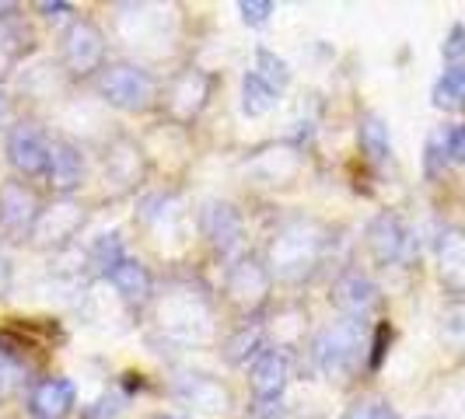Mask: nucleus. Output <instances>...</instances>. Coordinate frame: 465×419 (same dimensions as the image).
Listing matches in <instances>:
<instances>
[{
  "instance_id": "nucleus-1",
  "label": "nucleus",
  "mask_w": 465,
  "mask_h": 419,
  "mask_svg": "<svg viewBox=\"0 0 465 419\" xmlns=\"http://www.w3.org/2000/svg\"><path fill=\"white\" fill-rule=\"evenodd\" d=\"M329 252V231L319 220H308V217H294L287 220L273 241H270V277L283 279V283H302L308 279Z\"/></svg>"
},
{
  "instance_id": "nucleus-2",
  "label": "nucleus",
  "mask_w": 465,
  "mask_h": 419,
  "mask_svg": "<svg viewBox=\"0 0 465 419\" xmlns=\"http://www.w3.org/2000/svg\"><path fill=\"white\" fill-rule=\"evenodd\" d=\"M364 353H368V339H364L361 322H353V318H340V322L326 326L312 343L315 367L326 377H350L361 367Z\"/></svg>"
},
{
  "instance_id": "nucleus-3",
  "label": "nucleus",
  "mask_w": 465,
  "mask_h": 419,
  "mask_svg": "<svg viewBox=\"0 0 465 419\" xmlns=\"http://www.w3.org/2000/svg\"><path fill=\"white\" fill-rule=\"evenodd\" d=\"M94 84L98 94L119 112H147L158 98V77L137 63H109Z\"/></svg>"
},
{
  "instance_id": "nucleus-4",
  "label": "nucleus",
  "mask_w": 465,
  "mask_h": 419,
  "mask_svg": "<svg viewBox=\"0 0 465 419\" xmlns=\"http://www.w3.org/2000/svg\"><path fill=\"white\" fill-rule=\"evenodd\" d=\"M60 67L70 77H98L105 70V32L92 18H74L60 35Z\"/></svg>"
},
{
  "instance_id": "nucleus-5",
  "label": "nucleus",
  "mask_w": 465,
  "mask_h": 419,
  "mask_svg": "<svg viewBox=\"0 0 465 419\" xmlns=\"http://www.w3.org/2000/svg\"><path fill=\"white\" fill-rule=\"evenodd\" d=\"M49 147L53 140L43 133L39 122L32 119H18L7 126V137H4V154L7 164L22 175V179H43L49 168Z\"/></svg>"
},
{
  "instance_id": "nucleus-6",
  "label": "nucleus",
  "mask_w": 465,
  "mask_h": 419,
  "mask_svg": "<svg viewBox=\"0 0 465 419\" xmlns=\"http://www.w3.org/2000/svg\"><path fill=\"white\" fill-rule=\"evenodd\" d=\"M273 277L266 269V262L256 256H238L224 273V297L242 311V315H256L262 304L270 301Z\"/></svg>"
},
{
  "instance_id": "nucleus-7",
  "label": "nucleus",
  "mask_w": 465,
  "mask_h": 419,
  "mask_svg": "<svg viewBox=\"0 0 465 419\" xmlns=\"http://www.w3.org/2000/svg\"><path fill=\"white\" fill-rule=\"evenodd\" d=\"M210 92H213V77L207 70H179L164 88V112L172 122H193L207 109Z\"/></svg>"
},
{
  "instance_id": "nucleus-8",
  "label": "nucleus",
  "mask_w": 465,
  "mask_h": 419,
  "mask_svg": "<svg viewBox=\"0 0 465 419\" xmlns=\"http://www.w3.org/2000/svg\"><path fill=\"white\" fill-rule=\"evenodd\" d=\"M158 326L183 343H200L210 332V315L207 307L193 297V290H175L158 307Z\"/></svg>"
},
{
  "instance_id": "nucleus-9",
  "label": "nucleus",
  "mask_w": 465,
  "mask_h": 419,
  "mask_svg": "<svg viewBox=\"0 0 465 419\" xmlns=\"http://www.w3.org/2000/svg\"><path fill=\"white\" fill-rule=\"evenodd\" d=\"M84 220H88L84 207H77L74 200H56L53 207H43V213H39V220H35V228H32L28 238L39 248L60 252V248H67L70 241L81 234Z\"/></svg>"
},
{
  "instance_id": "nucleus-10",
  "label": "nucleus",
  "mask_w": 465,
  "mask_h": 419,
  "mask_svg": "<svg viewBox=\"0 0 465 419\" xmlns=\"http://www.w3.org/2000/svg\"><path fill=\"white\" fill-rule=\"evenodd\" d=\"M329 304L343 315V318H353V322H364L368 315H374L381 307V290L371 277L357 273V269H347L340 273L332 290H329Z\"/></svg>"
},
{
  "instance_id": "nucleus-11",
  "label": "nucleus",
  "mask_w": 465,
  "mask_h": 419,
  "mask_svg": "<svg viewBox=\"0 0 465 419\" xmlns=\"http://www.w3.org/2000/svg\"><path fill=\"white\" fill-rule=\"evenodd\" d=\"M200 231L221 256H234L245 241V217L228 200H210L200 210Z\"/></svg>"
},
{
  "instance_id": "nucleus-12",
  "label": "nucleus",
  "mask_w": 465,
  "mask_h": 419,
  "mask_svg": "<svg viewBox=\"0 0 465 419\" xmlns=\"http://www.w3.org/2000/svg\"><path fill=\"white\" fill-rule=\"evenodd\" d=\"M102 168H105V182L116 189V192H134L147 179V158H143L137 140L130 137L109 140Z\"/></svg>"
},
{
  "instance_id": "nucleus-13",
  "label": "nucleus",
  "mask_w": 465,
  "mask_h": 419,
  "mask_svg": "<svg viewBox=\"0 0 465 419\" xmlns=\"http://www.w3.org/2000/svg\"><path fill=\"white\" fill-rule=\"evenodd\" d=\"M364 245L378 266H396L406 258V245H410V231L402 224V217L392 213V210H381L368 224L364 231Z\"/></svg>"
},
{
  "instance_id": "nucleus-14",
  "label": "nucleus",
  "mask_w": 465,
  "mask_h": 419,
  "mask_svg": "<svg viewBox=\"0 0 465 419\" xmlns=\"http://www.w3.org/2000/svg\"><path fill=\"white\" fill-rule=\"evenodd\" d=\"M39 196L32 192L28 182L22 179H11V182H4L0 186V228L7 234H32L35 228V220H39Z\"/></svg>"
},
{
  "instance_id": "nucleus-15",
  "label": "nucleus",
  "mask_w": 465,
  "mask_h": 419,
  "mask_svg": "<svg viewBox=\"0 0 465 419\" xmlns=\"http://www.w3.org/2000/svg\"><path fill=\"white\" fill-rule=\"evenodd\" d=\"M46 182L60 200H70L77 189L84 186V154H81V147H77L74 140H67V137L53 140V147H49Z\"/></svg>"
},
{
  "instance_id": "nucleus-16",
  "label": "nucleus",
  "mask_w": 465,
  "mask_h": 419,
  "mask_svg": "<svg viewBox=\"0 0 465 419\" xmlns=\"http://www.w3.org/2000/svg\"><path fill=\"white\" fill-rule=\"evenodd\" d=\"M291 381V356L283 349H266L249 364V392L252 402H280Z\"/></svg>"
},
{
  "instance_id": "nucleus-17",
  "label": "nucleus",
  "mask_w": 465,
  "mask_h": 419,
  "mask_svg": "<svg viewBox=\"0 0 465 419\" xmlns=\"http://www.w3.org/2000/svg\"><path fill=\"white\" fill-rule=\"evenodd\" d=\"M438 279L451 297H465V228H444L434 241Z\"/></svg>"
},
{
  "instance_id": "nucleus-18",
  "label": "nucleus",
  "mask_w": 465,
  "mask_h": 419,
  "mask_svg": "<svg viewBox=\"0 0 465 419\" xmlns=\"http://www.w3.org/2000/svg\"><path fill=\"white\" fill-rule=\"evenodd\" d=\"M77 405V385L70 377H43L28 388V413L35 419H67Z\"/></svg>"
},
{
  "instance_id": "nucleus-19",
  "label": "nucleus",
  "mask_w": 465,
  "mask_h": 419,
  "mask_svg": "<svg viewBox=\"0 0 465 419\" xmlns=\"http://www.w3.org/2000/svg\"><path fill=\"white\" fill-rule=\"evenodd\" d=\"M105 279L113 283L116 297L126 304L130 311H140V307H147V304H151V297H154V277H151V269H147L140 258L126 256Z\"/></svg>"
},
{
  "instance_id": "nucleus-20",
  "label": "nucleus",
  "mask_w": 465,
  "mask_h": 419,
  "mask_svg": "<svg viewBox=\"0 0 465 419\" xmlns=\"http://www.w3.org/2000/svg\"><path fill=\"white\" fill-rule=\"evenodd\" d=\"M179 398L189 409H203V413H224L228 409V392L213 377H203V374H186L179 381Z\"/></svg>"
},
{
  "instance_id": "nucleus-21",
  "label": "nucleus",
  "mask_w": 465,
  "mask_h": 419,
  "mask_svg": "<svg viewBox=\"0 0 465 419\" xmlns=\"http://www.w3.org/2000/svg\"><path fill=\"white\" fill-rule=\"evenodd\" d=\"M357 143H361V154L371 164H389L392 161V137H389V126L385 119L374 116V112H364L361 122H357Z\"/></svg>"
},
{
  "instance_id": "nucleus-22",
  "label": "nucleus",
  "mask_w": 465,
  "mask_h": 419,
  "mask_svg": "<svg viewBox=\"0 0 465 419\" xmlns=\"http://www.w3.org/2000/svg\"><path fill=\"white\" fill-rule=\"evenodd\" d=\"M266 326H259V322H245L242 328H234L232 336L224 339V360L234 364V367H242V364H252L259 353H266Z\"/></svg>"
},
{
  "instance_id": "nucleus-23",
  "label": "nucleus",
  "mask_w": 465,
  "mask_h": 419,
  "mask_svg": "<svg viewBox=\"0 0 465 419\" xmlns=\"http://www.w3.org/2000/svg\"><path fill=\"white\" fill-rule=\"evenodd\" d=\"M32 49H35V43H32V32H28L18 18H15V22L0 24V81H4L11 70L18 67V63H22Z\"/></svg>"
},
{
  "instance_id": "nucleus-24",
  "label": "nucleus",
  "mask_w": 465,
  "mask_h": 419,
  "mask_svg": "<svg viewBox=\"0 0 465 419\" xmlns=\"http://www.w3.org/2000/svg\"><path fill=\"white\" fill-rule=\"evenodd\" d=\"M277 102H280V92H273L252 70H245V77H242V112L249 119H259L266 116V112H273Z\"/></svg>"
},
{
  "instance_id": "nucleus-25",
  "label": "nucleus",
  "mask_w": 465,
  "mask_h": 419,
  "mask_svg": "<svg viewBox=\"0 0 465 419\" xmlns=\"http://www.w3.org/2000/svg\"><path fill=\"white\" fill-rule=\"evenodd\" d=\"M252 73L256 77H262L273 92H287V84L294 81V70H291V63L283 60V56H277L273 49L266 46H256V53H252Z\"/></svg>"
},
{
  "instance_id": "nucleus-26",
  "label": "nucleus",
  "mask_w": 465,
  "mask_h": 419,
  "mask_svg": "<svg viewBox=\"0 0 465 419\" xmlns=\"http://www.w3.org/2000/svg\"><path fill=\"white\" fill-rule=\"evenodd\" d=\"M430 102L441 112H462L465 109V70H444L430 88Z\"/></svg>"
},
{
  "instance_id": "nucleus-27",
  "label": "nucleus",
  "mask_w": 465,
  "mask_h": 419,
  "mask_svg": "<svg viewBox=\"0 0 465 419\" xmlns=\"http://www.w3.org/2000/svg\"><path fill=\"white\" fill-rule=\"evenodd\" d=\"M123 258H126V252H123V238H119L116 231L98 234V238H94V245L88 248V266H92L98 277H109Z\"/></svg>"
},
{
  "instance_id": "nucleus-28",
  "label": "nucleus",
  "mask_w": 465,
  "mask_h": 419,
  "mask_svg": "<svg viewBox=\"0 0 465 419\" xmlns=\"http://www.w3.org/2000/svg\"><path fill=\"white\" fill-rule=\"evenodd\" d=\"M448 130L451 126H441L427 137V147H423V171L427 175H441L448 161H451V151H448Z\"/></svg>"
},
{
  "instance_id": "nucleus-29",
  "label": "nucleus",
  "mask_w": 465,
  "mask_h": 419,
  "mask_svg": "<svg viewBox=\"0 0 465 419\" xmlns=\"http://www.w3.org/2000/svg\"><path fill=\"white\" fill-rule=\"evenodd\" d=\"M441 60L448 70H465V24H451L441 43Z\"/></svg>"
},
{
  "instance_id": "nucleus-30",
  "label": "nucleus",
  "mask_w": 465,
  "mask_h": 419,
  "mask_svg": "<svg viewBox=\"0 0 465 419\" xmlns=\"http://www.w3.org/2000/svg\"><path fill=\"white\" fill-rule=\"evenodd\" d=\"M441 336L451 346H465V301L451 304L441 315Z\"/></svg>"
},
{
  "instance_id": "nucleus-31",
  "label": "nucleus",
  "mask_w": 465,
  "mask_h": 419,
  "mask_svg": "<svg viewBox=\"0 0 465 419\" xmlns=\"http://www.w3.org/2000/svg\"><path fill=\"white\" fill-rule=\"evenodd\" d=\"M273 11H277L273 0H242L238 4V15H242V22L249 24V28H262V24L270 22Z\"/></svg>"
},
{
  "instance_id": "nucleus-32",
  "label": "nucleus",
  "mask_w": 465,
  "mask_h": 419,
  "mask_svg": "<svg viewBox=\"0 0 465 419\" xmlns=\"http://www.w3.org/2000/svg\"><path fill=\"white\" fill-rule=\"evenodd\" d=\"M389 346H392V326L389 322H381V326L374 328V336H371V343H368V367L371 371H378L381 364H385V353H389Z\"/></svg>"
},
{
  "instance_id": "nucleus-33",
  "label": "nucleus",
  "mask_w": 465,
  "mask_h": 419,
  "mask_svg": "<svg viewBox=\"0 0 465 419\" xmlns=\"http://www.w3.org/2000/svg\"><path fill=\"white\" fill-rule=\"evenodd\" d=\"M343 419H402V416H399L392 405H385V402H357Z\"/></svg>"
},
{
  "instance_id": "nucleus-34",
  "label": "nucleus",
  "mask_w": 465,
  "mask_h": 419,
  "mask_svg": "<svg viewBox=\"0 0 465 419\" xmlns=\"http://www.w3.org/2000/svg\"><path fill=\"white\" fill-rule=\"evenodd\" d=\"M448 151H451V161L465 164V122L448 130Z\"/></svg>"
},
{
  "instance_id": "nucleus-35",
  "label": "nucleus",
  "mask_w": 465,
  "mask_h": 419,
  "mask_svg": "<svg viewBox=\"0 0 465 419\" xmlns=\"http://www.w3.org/2000/svg\"><path fill=\"white\" fill-rule=\"evenodd\" d=\"M35 11H39L43 18H49V22H53V18H64V15H70V11H74V4H67V0H39V4H35Z\"/></svg>"
},
{
  "instance_id": "nucleus-36",
  "label": "nucleus",
  "mask_w": 465,
  "mask_h": 419,
  "mask_svg": "<svg viewBox=\"0 0 465 419\" xmlns=\"http://www.w3.org/2000/svg\"><path fill=\"white\" fill-rule=\"evenodd\" d=\"M11 283H15V266H11V258L0 252V301L11 294Z\"/></svg>"
},
{
  "instance_id": "nucleus-37",
  "label": "nucleus",
  "mask_w": 465,
  "mask_h": 419,
  "mask_svg": "<svg viewBox=\"0 0 465 419\" xmlns=\"http://www.w3.org/2000/svg\"><path fill=\"white\" fill-rule=\"evenodd\" d=\"M7 119H11V94L4 92V84H0V130L7 126Z\"/></svg>"
},
{
  "instance_id": "nucleus-38",
  "label": "nucleus",
  "mask_w": 465,
  "mask_h": 419,
  "mask_svg": "<svg viewBox=\"0 0 465 419\" xmlns=\"http://www.w3.org/2000/svg\"><path fill=\"white\" fill-rule=\"evenodd\" d=\"M147 419H175V416H168V413H154V416H147Z\"/></svg>"
}]
</instances>
